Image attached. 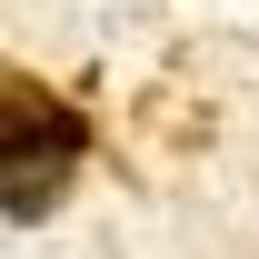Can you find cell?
<instances>
[{"label": "cell", "mask_w": 259, "mask_h": 259, "mask_svg": "<svg viewBox=\"0 0 259 259\" xmlns=\"http://www.w3.org/2000/svg\"><path fill=\"white\" fill-rule=\"evenodd\" d=\"M80 160H90V120L50 80L0 60V220H20V229L50 220L80 180Z\"/></svg>", "instance_id": "6da1fadb"}]
</instances>
